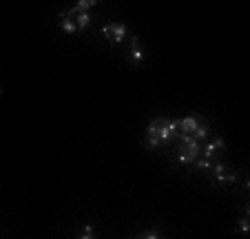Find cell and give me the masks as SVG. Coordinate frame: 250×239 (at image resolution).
<instances>
[{"mask_svg":"<svg viewBox=\"0 0 250 239\" xmlns=\"http://www.w3.org/2000/svg\"><path fill=\"white\" fill-rule=\"evenodd\" d=\"M93 7H95V0H80V2H76V5H73V9L80 11V14H89Z\"/></svg>","mask_w":250,"mask_h":239,"instance_id":"obj_12","label":"cell"},{"mask_svg":"<svg viewBox=\"0 0 250 239\" xmlns=\"http://www.w3.org/2000/svg\"><path fill=\"white\" fill-rule=\"evenodd\" d=\"M199 124V117L197 115H186L180 120V133L182 135H193L195 129H197Z\"/></svg>","mask_w":250,"mask_h":239,"instance_id":"obj_8","label":"cell"},{"mask_svg":"<svg viewBox=\"0 0 250 239\" xmlns=\"http://www.w3.org/2000/svg\"><path fill=\"white\" fill-rule=\"evenodd\" d=\"M197 157H199V153H193V151L184 149V146H180V149H177V153H175L177 164H182V166H193Z\"/></svg>","mask_w":250,"mask_h":239,"instance_id":"obj_7","label":"cell"},{"mask_svg":"<svg viewBox=\"0 0 250 239\" xmlns=\"http://www.w3.org/2000/svg\"><path fill=\"white\" fill-rule=\"evenodd\" d=\"M177 135H180V120H168V117L153 120L146 129L144 146L146 149H160V146H166L168 142L177 140Z\"/></svg>","mask_w":250,"mask_h":239,"instance_id":"obj_1","label":"cell"},{"mask_svg":"<svg viewBox=\"0 0 250 239\" xmlns=\"http://www.w3.org/2000/svg\"><path fill=\"white\" fill-rule=\"evenodd\" d=\"M208 133H210V127H208L204 120H199V124H197V129H195L193 137H195L197 142H202V140H206V137H208Z\"/></svg>","mask_w":250,"mask_h":239,"instance_id":"obj_10","label":"cell"},{"mask_svg":"<svg viewBox=\"0 0 250 239\" xmlns=\"http://www.w3.org/2000/svg\"><path fill=\"white\" fill-rule=\"evenodd\" d=\"M66 14L71 16V18L76 20V27H78V33H82V31H86V29L91 27V22H93V14H80V11H76L73 7L71 9H66Z\"/></svg>","mask_w":250,"mask_h":239,"instance_id":"obj_6","label":"cell"},{"mask_svg":"<svg viewBox=\"0 0 250 239\" xmlns=\"http://www.w3.org/2000/svg\"><path fill=\"white\" fill-rule=\"evenodd\" d=\"M128 60L133 62V65H142L144 62V58H146V51H144V47L140 44V38L137 36H128Z\"/></svg>","mask_w":250,"mask_h":239,"instance_id":"obj_5","label":"cell"},{"mask_svg":"<svg viewBox=\"0 0 250 239\" xmlns=\"http://www.w3.org/2000/svg\"><path fill=\"white\" fill-rule=\"evenodd\" d=\"M100 31H102L104 38L113 40L115 44H124V43H126V38L131 36L128 27H126V24H122V22H106L102 29H100Z\"/></svg>","mask_w":250,"mask_h":239,"instance_id":"obj_2","label":"cell"},{"mask_svg":"<svg viewBox=\"0 0 250 239\" xmlns=\"http://www.w3.org/2000/svg\"><path fill=\"white\" fill-rule=\"evenodd\" d=\"M224 149H226V144H224V140L222 137H215V140H208L206 144L202 146V157H206V159H212L215 162V157L217 155H222L224 153Z\"/></svg>","mask_w":250,"mask_h":239,"instance_id":"obj_4","label":"cell"},{"mask_svg":"<svg viewBox=\"0 0 250 239\" xmlns=\"http://www.w3.org/2000/svg\"><path fill=\"white\" fill-rule=\"evenodd\" d=\"M212 164H215V162H212V159H206V157H202V155H199L197 159H195V169L197 171H202V173H208V171L212 169Z\"/></svg>","mask_w":250,"mask_h":239,"instance_id":"obj_11","label":"cell"},{"mask_svg":"<svg viewBox=\"0 0 250 239\" xmlns=\"http://www.w3.org/2000/svg\"><path fill=\"white\" fill-rule=\"evenodd\" d=\"M212 173V179L219 184H226V182H237V173L232 169H228L226 164H222V162H215L210 169Z\"/></svg>","mask_w":250,"mask_h":239,"instance_id":"obj_3","label":"cell"},{"mask_svg":"<svg viewBox=\"0 0 250 239\" xmlns=\"http://www.w3.org/2000/svg\"><path fill=\"white\" fill-rule=\"evenodd\" d=\"M78 239H95V228L91 224H86L84 228L80 230V235H78Z\"/></svg>","mask_w":250,"mask_h":239,"instance_id":"obj_14","label":"cell"},{"mask_svg":"<svg viewBox=\"0 0 250 239\" xmlns=\"http://www.w3.org/2000/svg\"><path fill=\"white\" fill-rule=\"evenodd\" d=\"M0 95H2V89H0Z\"/></svg>","mask_w":250,"mask_h":239,"instance_id":"obj_16","label":"cell"},{"mask_svg":"<svg viewBox=\"0 0 250 239\" xmlns=\"http://www.w3.org/2000/svg\"><path fill=\"white\" fill-rule=\"evenodd\" d=\"M248 221H250V211L246 208L244 215H241V219H239V230H241L244 235H248V230H250V224H248Z\"/></svg>","mask_w":250,"mask_h":239,"instance_id":"obj_13","label":"cell"},{"mask_svg":"<svg viewBox=\"0 0 250 239\" xmlns=\"http://www.w3.org/2000/svg\"><path fill=\"white\" fill-rule=\"evenodd\" d=\"M135 239H164V237H162V233L157 228H151V230H146V233L137 235Z\"/></svg>","mask_w":250,"mask_h":239,"instance_id":"obj_15","label":"cell"},{"mask_svg":"<svg viewBox=\"0 0 250 239\" xmlns=\"http://www.w3.org/2000/svg\"><path fill=\"white\" fill-rule=\"evenodd\" d=\"M60 29L64 33H69V36H73V33H78V27H76V20L71 18L66 11H62L60 14Z\"/></svg>","mask_w":250,"mask_h":239,"instance_id":"obj_9","label":"cell"}]
</instances>
